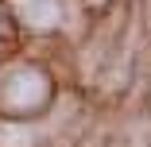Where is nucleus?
Segmentation results:
<instances>
[{
	"instance_id": "f257e3e1",
	"label": "nucleus",
	"mask_w": 151,
	"mask_h": 147,
	"mask_svg": "<svg viewBox=\"0 0 151 147\" xmlns=\"http://www.w3.org/2000/svg\"><path fill=\"white\" fill-rule=\"evenodd\" d=\"M47 97V81L35 70H16L0 81V105L8 108H35Z\"/></svg>"
},
{
	"instance_id": "f03ea898",
	"label": "nucleus",
	"mask_w": 151,
	"mask_h": 147,
	"mask_svg": "<svg viewBox=\"0 0 151 147\" xmlns=\"http://www.w3.org/2000/svg\"><path fill=\"white\" fill-rule=\"evenodd\" d=\"M27 23L31 27H54L58 23V0H31L27 4Z\"/></svg>"
},
{
	"instance_id": "7ed1b4c3",
	"label": "nucleus",
	"mask_w": 151,
	"mask_h": 147,
	"mask_svg": "<svg viewBox=\"0 0 151 147\" xmlns=\"http://www.w3.org/2000/svg\"><path fill=\"white\" fill-rule=\"evenodd\" d=\"M35 143V132L27 128H0V147H31Z\"/></svg>"
}]
</instances>
